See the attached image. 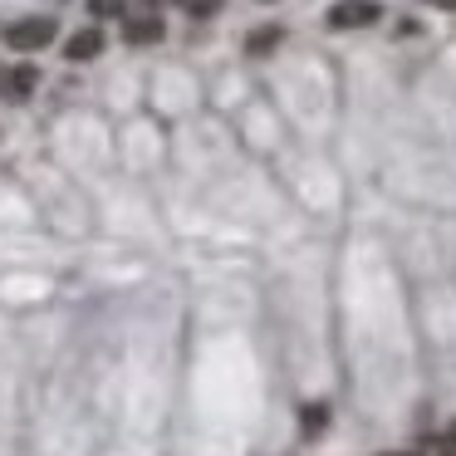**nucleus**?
I'll return each instance as SVG.
<instances>
[{
    "label": "nucleus",
    "mask_w": 456,
    "mask_h": 456,
    "mask_svg": "<svg viewBox=\"0 0 456 456\" xmlns=\"http://www.w3.org/2000/svg\"><path fill=\"white\" fill-rule=\"evenodd\" d=\"M50 40H54V20H50V15H30V20L5 25V45H11V50H20V54L45 50Z\"/></svg>",
    "instance_id": "f257e3e1"
},
{
    "label": "nucleus",
    "mask_w": 456,
    "mask_h": 456,
    "mask_svg": "<svg viewBox=\"0 0 456 456\" xmlns=\"http://www.w3.org/2000/svg\"><path fill=\"white\" fill-rule=\"evenodd\" d=\"M383 5L378 0H338L329 11V30H363V25H378Z\"/></svg>",
    "instance_id": "f03ea898"
},
{
    "label": "nucleus",
    "mask_w": 456,
    "mask_h": 456,
    "mask_svg": "<svg viewBox=\"0 0 456 456\" xmlns=\"http://www.w3.org/2000/svg\"><path fill=\"white\" fill-rule=\"evenodd\" d=\"M162 30H167V25H162L158 11H142V15H128V20H123V40L128 45H158Z\"/></svg>",
    "instance_id": "7ed1b4c3"
},
{
    "label": "nucleus",
    "mask_w": 456,
    "mask_h": 456,
    "mask_svg": "<svg viewBox=\"0 0 456 456\" xmlns=\"http://www.w3.org/2000/svg\"><path fill=\"white\" fill-rule=\"evenodd\" d=\"M99 50H103V30L84 25V30L69 35V45H64V60H69V64H84V60H94Z\"/></svg>",
    "instance_id": "20e7f679"
},
{
    "label": "nucleus",
    "mask_w": 456,
    "mask_h": 456,
    "mask_svg": "<svg viewBox=\"0 0 456 456\" xmlns=\"http://www.w3.org/2000/svg\"><path fill=\"white\" fill-rule=\"evenodd\" d=\"M0 89H5V99H25V94L35 89V69H30V64H20V69H11L5 79H0Z\"/></svg>",
    "instance_id": "39448f33"
},
{
    "label": "nucleus",
    "mask_w": 456,
    "mask_h": 456,
    "mask_svg": "<svg viewBox=\"0 0 456 456\" xmlns=\"http://www.w3.org/2000/svg\"><path fill=\"white\" fill-rule=\"evenodd\" d=\"M280 40H285V30H280V25H260V30L246 40V54H270Z\"/></svg>",
    "instance_id": "423d86ee"
},
{
    "label": "nucleus",
    "mask_w": 456,
    "mask_h": 456,
    "mask_svg": "<svg viewBox=\"0 0 456 456\" xmlns=\"http://www.w3.org/2000/svg\"><path fill=\"white\" fill-rule=\"evenodd\" d=\"M89 15H99V20H118V15H128V0H89Z\"/></svg>",
    "instance_id": "0eeeda50"
},
{
    "label": "nucleus",
    "mask_w": 456,
    "mask_h": 456,
    "mask_svg": "<svg viewBox=\"0 0 456 456\" xmlns=\"http://www.w3.org/2000/svg\"><path fill=\"white\" fill-rule=\"evenodd\" d=\"M329 427V407L324 403H314V407H305V436H314V432H324Z\"/></svg>",
    "instance_id": "6e6552de"
},
{
    "label": "nucleus",
    "mask_w": 456,
    "mask_h": 456,
    "mask_svg": "<svg viewBox=\"0 0 456 456\" xmlns=\"http://www.w3.org/2000/svg\"><path fill=\"white\" fill-rule=\"evenodd\" d=\"M436 456H456V417L436 432Z\"/></svg>",
    "instance_id": "1a4fd4ad"
},
{
    "label": "nucleus",
    "mask_w": 456,
    "mask_h": 456,
    "mask_svg": "<svg viewBox=\"0 0 456 456\" xmlns=\"http://www.w3.org/2000/svg\"><path fill=\"white\" fill-rule=\"evenodd\" d=\"M187 5V15H197V20H207V15L221 11V0H182Z\"/></svg>",
    "instance_id": "9d476101"
},
{
    "label": "nucleus",
    "mask_w": 456,
    "mask_h": 456,
    "mask_svg": "<svg viewBox=\"0 0 456 456\" xmlns=\"http://www.w3.org/2000/svg\"><path fill=\"white\" fill-rule=\"evenodd\" d=\"M427 5H442V11H456V0H427Z\"/></svg>",
    "instance_id": "9b49d317"
},
{
    "label": "nucleus",
    "mask_w": 456,
    "mask_h": 456,
    "mask_svg": "<svg viewBox=\"0 0 456 456\" xmlns=\"http://www.w3.org/2000/svg\"><path fill=\"white\" fill-rule=\"evenodd\" d=\"M142 5H148V11H158V5H162V0H142Z\"/></svg>",
    "instance_id": "f8f14e48"
},
{
    "label": "nucleus",
    "mask_w": 456,
    "mask_h": 456,
    "mask_svg": "<svg viewBox=\"0 0 456 456\" xmlns=\"http://www.w3.org/2000/svg\"><path fill=\"white\" fill-rule=\"evenodd\" d=\"M383 456H417V452H383Z\"/></svg>",
    "instance_id": "ddd939ff"
}]
</instances>
